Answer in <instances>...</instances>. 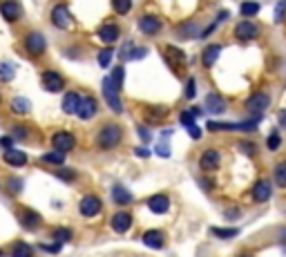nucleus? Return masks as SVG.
Here are the masks:
<instances>
[{
	"label": "nucleus",
	"instance_id": "17",
	"mask_svg": "<svg viewBox=\"0 0 286 257\" xmlns=\"http://www.w3.org/2000/svg\"><path fill=\"white\" fill-rule=\"evenodd\" d=\"M148 208L155 212V215H163V212H168V208H170L168 195H152V197L148 199Z\"/></svg>",
	"mask_w": 286,
	"mask_h": 257
},
{
	"label": "nucleus",
	"instance_id": "27",
	"mask_svg": "<svg viewBox=\"0 0 286 257\" xmlns=\"http://www.w3.org/2000/svg\"><path fill=\"white\" fill-rule=\"evenodd\" d=\"M112 199H114V204H119V206L132 204V195L127 192L123 186H114V188H112Z\"/></svg>",
	"mask_w": 286,
	"mask_h": 257
},
{
	"label": "nucleus",
	"instance_id": "22",
	"mask_svg": "<svg viewBox=\"0 0 286 257\" xmlns=\"http://www.w3.org/2000/svg\"><path fill=\"white\" fill-rule=\"evenodd\" d=\"M78 101H81V94H78V92H68V94L63 96V103H60V108H63L65 114H76Z\"/></svg>",
	"mask_w": 286,
	"mask_h": 257
},
{
	"label": "nucleus",
	"instance_id": "18",
	"mask_svg": "<svg viewBox=\"0 0 286 257\" xmlns=\"http://www.w3.org/2000/svg\"><path fill=\"white\" fill-rule=\"evenodd\" d=\"M27 161H29V157L25 155V152H20V150H14V148L5 150V163H7V166L23 168V166H27Z\"/></svg>",
	"mask_w": 286,
	"mask_h": 257
},
{
	"label": "nucleus",
	"instance_id": "16",
	"mask_svg": "<svg viewBox=\"0 0 286 257\" xmlns=\"http://www.w3.org/2000/svg\"><path fill=\"white\" fill-rule=\"evenodd\" d=\"M161 20L157 16H141L139 18V29L145 34V36H155L157 32H161Z\"/></svg>",
	"mask_w": 286,
	"mask_h": 257
},
{
	"label": "nucleus",
	"instance_id": "50",
	"mask_svg": "<svg viewBox=\"0 0 286 257\" xmlns=\"http://www.w3.org/2000/svg\"><path fill=\"white\" fill-rule=\"evenodd\" d=\"M0 145H3L5 150H9L11 145H14V137H11V134H9V137H3V139H0Z\"/></svg>",
	"mask_w": 286,
	"mask_h": 257
},
{
	"label": "nucleus",
	"instance_id": "37",
	"mask_svg": "<svg viewBox=\"0 0 286 257\" xmlns=\"http://www.w3.org/2000/svg\"><path fill=\"white\" fill-rule=\"evenodd\" d=\"M109 78H112V83L114 85H117V88L121 90V88H123V67H114V72H112V74H109Z\"/></svg>",
	"mask_w": 286,
	"mask_h": 257
},
{
	"label": "nucleus",
	"instance_id": "2",
	"mask_svg": "<svg viewBox=\"0 0 286 257\" xmlns=\"http://www.w3.org/2000/svg\"><path fill=\"white\" fill-rule=\"evenodd\" d=\"M23 47H25V52L29 56H40L47 50V38L40 32H29L23 38Z\"/></svg>",
	"mask_w": 286,
	"mask_h": 257
},
{
	"label": "nucleus",
	"instance_id": "39",
	"mask_svg": "<svg viewBox=\"0 0 286 257\" xmlns=\"http://www.w3.org/2000/svg\"><path fill=\"white\" fill-rule=\"evenodd\" d=\"M54 237H56V242L65 244V242L72 240V230L70 228H56V230H54Z\"/></svg>",
	"mask_w": 286,
	"mask_h": 257
},
{
	"label": "nucleus",
	"instance_id": "24",
	"mask_svg": "<svg viewBox=\"0 0 286 257\" xmlns=\"http://www.w3.org/2000/svg\"><path fill=\"white\" fill-rule=\"evenodd\" d=\"M206 110H208L210 114H222L224 110H226V101L219 94H210L208 99H206Z\"/></svg>",
	"mask_w": 286,
	"mask_h": 257
},
{
	"label": "nucleus",
	"instance_id": "48",
	"mask_svg": "<svg viewBox=\"0 0 286 257\" xmlns=\"http://www.w3.org/2000/svg\"><path fill=\"white\" fill-rule=\"evenodd\" d=\"M148 54V50L145 47H137V52H127V58H141Z\"/></svg>",
	"mask_w": 286,
	"mask_h": 257
},
{
	"label": "nucleus",
	"instance_id": "15",
	"mask_svg": "<svg viewBox=\"0 0 286 257\" xmlns=\"http://www.w3.org/2000/svg\"><path fill=\"white\" fill-rule=\"evenodd\" d=\"M253 199L257 201V204H264V201H269L271 199V195H273V186H271V181H266V179H259L257 183L253 186Z\"/></svg>",
	"mask_w": 286,
	"mask_h": 257
},
{
	"label": "nucleus",
	"instance_id": "38",
	"mask_svg": "<svg viewBox=\"0 0 286 257\" xmlns=\"http://www.w3.org/2000/svg\"><path fill=\"white\" fill-rule=\"evenodd\" d=\"M145 112L150 114V121H152V123H157V121H159L161 116H166L168 110H166V108H148Z\"/></svg>",
	"mask_w": 286,
	"mask_h": 257
},
{
	"label": "nucleus",
	"instance_id": "35",
	"mask_svg": "<svg viewBox=\"0 0 286 257\" xmlns=\"http://www.w3.org/2000/svg\"><path fill=\"white\" fill-rule=\"evenodd\" d=\"M112 58H114V50H101V54H99V65L101 67H109V63H112Z\"/></svg>",
	"mask_w": 286,
	"mask_h": 257
},
{
	"label": "nucleus",
	"instance_id": "31",
	"mask_svg": "<svg viewBox=\"0 0 286 257\" xmlns=\"http://www.w3.org/2000/svg\"><path fill=\"white\" fill-rule=\"evenodd\" d=\"M273 175H275V183H277V186L286 188V161L277 163L275 170H273Z\"/></svg>",
	"mask_w": 286,
	"mask_h": 257
},
{
	"label": "nucleus",
	"instance_id": "7",
	"mask_svg": "<svg viewBox=\"0 0 286 257\" xmlns=\"http://www.w3.org/2000/svg\"><path fill=\"white\" fill-rule=\"evenodd\" d=\"M78 210H81L83 217H96L103 210V204L99 197H94V195H85L81 199V204H78Z\"/></svg>",
	"mask_w": 286,
	"mask_h": 257
},
{
	"label": "nucleus",
	"instance_id": "13",
	"mask_svg": "<svg viewBox=\"0 0 286 257\" xmlns=\"http://www.w3.org/2000/svg\"><path fill=\"white\" fill-rule=\"evenodd\" d=\"M20 224H23V228L25 230H38V226L42 224V217L36 210H32V208H23Z\"/></svg>",
	"mask_w": 286,
	"mask_h": 257
},
{
	"label": "nucleus",
	"instance_id": "53",
	"mask_svg": "<svg viewBox=\"0 0 286 257\" xmlns=\"http://www.w3.org/2000/svg\"><path fill=\"white\" fill-rule=\"evenodd\" d=\"M277 121H279V125L286 127V110H279L277 112Z\"/></svg>",
	"mask_w": 286,
	"mask_h": 257
},
{
	"label": "nucleus",
	"instance_id": "33",
	"mask_svg": "<svg viewBox=\"0 0 286 257\" xmlns=\"http://www.w3.org/2000/svg\"><path fill=\"white\" fill-rule=\"evenodd\" d=\"M112 7L119 16H125L132 9V0H112Z\"/></svg>",
	"mask_w": 286,
	"mask_h": 257
},
{
	"label": "nucleus",
	"instance_id": "52",
	"mask_svg": "<svg viewBox=\"0 0 286 257\" xmlns=\"http://www.w3.org/2000/svg\"><path fill=\"white\" fill-rule=\"evenodd\" d=\"M239 148H241V150H244V152H246V155H255V152H257V148H255V145H253V143H241V145H239Z\"/></svg>",
	"mask_w": 286,
	"mask_h": 257
},
{
	"label": "nucleus",
	"instance_id": "6",
	"mask_svg": "<svg viewBox=\"0 0 286 257\" xmlns=\"http://www.w3.org/2000/svg\"><path fill=\"white\" fill-rule=\"evenodd\" d=\"M40 83H42V90H47V92H60L65 88V78L60 76L58 72H54V70L42 72V74H40Z\"/></svg>",
	"mask_w": 286,
	"mask_h": 257
},
{
	"label": "nucleus",
	"instance_id": "19",
	"mask_svg": "<svg viewBox=\"0 0 286 257\" xmlns=\"http://www.w3.org/2000/svg\"><path fill=\"white\" fill-rule=\"evenodd\" d=\"M130 226H132V215H130V212L119 210L117 215L112 217V228L117 230V232H125V230H130Z\"/></svg>",
	"mask_w": 286,
	"mask_h": 257
},
{
	"label": "nucleus",
	"instance_id": "23",
	"mask_svg": "<svg viewBox=\"0 0 286 257\" xmlns=\"http://www.w3.org/2000/svg\"><path fill=\"white\" fill-rule=\"evenodd\" d=\"M219 166V152L217 150H206L199 159V168L202 170H215Z\"/></svg>",
	"mask_w": 286,
	"mask_h": 257
},
{
	"label": "nucleus",
	"instance_id": "54",
	"mask_svg": "<svg viewBox=\"0 0 286 257\" xmlns=\"http://www.w3.org/2000/svg\"><path fill=\"white\" fill-rule=\"evenodd\" d=\"M135 155H137V157H141V159H145V157H150V152L145 150V148H137V150H135Z\"/></svg>",
	"mask_w": 286,
	"mask_h": 257
},
{
	"label": "nucleus",
	"instance_id": "9",
	"mask_svg": "<svg viewBox=\"0 0 286 257\" xmlns=\"http://www.w3.org/2000/svg\"><path fill=\"white\" fill-rule=\"evenodd\" d=\"M163 60L168 63V67H172L174 72L181 70L186 63V56H184V52L177 50V47H172V45H168L166 50H163Z\"/></svg>",
	"mask_w": 286,
	"mask_h": 257
},
{
	"label": "nucleus",
	"instance_id": "20",
	"mask_svg": "<svg viewBox=\"0 0 286 257\" xmlns=\"http://www.w3.org/2000/svg\"><path fill=\"white\" fill-rule=\"evenodd\" d=\"M143 244L150 248H163L166 235H163L161 230H148V232H143Z\"/></svg>",
	"mask_w": 286,
	"mask_h": 257
},
{
	"label": "nucleus",
	"instance_id": "3",
	"mask_svg": "<svg viewBox=\"0 0 286 257\" xmlns=\"http://www.w3.org/2000/svg\"><path fill=\"white\" fill-rule=\"evenodd\" d=\"M103 96H105L107 105L112 108V112H117V114L123 112V103H121V96H119V88L112 83L109 76L103 81Z\"/></svg>",
	"mask_w": 286,
	"mask_h": 257
},
{
	"label": "nucleus",
	"instance_id": "44",
	"mask_svg": "<svg viewBox=\"0 0 286 257\" xmlns=\"http://www.w3.org/2000/svg\"><path fill=\"white\" fill-rule=\"evenodd\" d=\"M284 11H286V0H282V3L277 5V9H275V23H282L284 20Z\"/></svg>",
	"mask_w": 286,
	"mask_h": 257
},
{
	"label": "nucleus",
	"instance_id": "30",
	"mask_svg": "<svg viewBox=\"0 0 286 257\" xmlns=\"http://www.w3.org/2000/svg\"><path fill=\"white\" fill-rule=\"evenodd\" d=\"M14 76H16L14 65H11V63H0V81H3V83H9Z\"/></svg>",
	"mask_w": 286,
	"mask_h": 257
},
{
	"label": "nucleus",
	"instance_id": "12",
	"mask_svg": "<svg viewBox=\"0 0 286 257\" xmlns=\"http://www.w3.org/2000/svg\"><path fill=\"white\" fill-rule=\"evenodd\" d=\"M52 145H54V150H58V152H70L76 145V139H74V134H70V132H56L52 137Z\"/></svg>",
	"mask_w": 286,
	"mask_h": 257
},
{
	"label": "nucleus",
	"instance_id": "29",
	"mask_svg": "<svg viewBox=\"0 0 286 257\" xmlns=\"http://www.w3.org/2000/svg\"><path fill=\"white\" fill-rule=\"evenodd\" d=\"M40 159H42V163H52V166H63V163H65V152H58V150L45 152V155H42Z\"/></svg>",
	"mask_w": 286,
	"mask_h": 257
},
{
	"label": "nucleus",
	"instance_id": "45",
	"mask_svg": "<svg viewBox=\"0 0 286 257\" xmlns=\"http://www.w3.org/2000/svg\"><path fill=\"white\" fill-rule=\"evenodd\" d=\"M137 132H139V137H141V141H143V143H148L150 139H152L150 130H148V127H143V125H139V127H137Z\"/></svg>",
	"mask_w": 286,
	"mask_h": 257
},
{
	"label": "nucleus",
	"instance_id": "4",
	"mask_svg": "<svg viewBox=\"0 0 286 257\" xmlns=\"http://www.w3.org/2000/svg\"><path fill=\"white\" fill-rule=\"evenodd\" d=\"M50 18H52V25H54V27H58V29H68V27H70V23H72V14H70L68 5H63V3L54 5V9H52Z\"/></svg>",
	"mask_w": 286,
	"mask_h": 257
},
{
	"label": "nucleus",
	"instance_id": "21",
	"mask_svg": "<svg viewBox=\"0 0 286 257\" xmlns=\"http://www.w3.org/2000/svg\"><path fill=\"white\" fill-rule=\"evenodd\" d=\"M121 36V29L117 27V25H112V23H107V25H103L101 29H99V38L103 40V42H107V45H112L114 40H117Z\"/></svg>",
	"mask_w": 286,
	"mask_h": 257
},
{
	"label": "nucleus",
	"instance_id": "46",
	"mask_svg": "<svg viewBox=\"0 0 286 257\" xmlns=\"http://www.w3.org/2000/svg\"><path fill=\"white\" fill-rule=\"evenodd\" d=\"M11 137L20 139V141H23V139H27V130H25V127H14V130H11Z\"/></svg>",
	"mask_w": 286,
	"mask_h": 257
},
{
	"label": "nucleus",
	"instance_id": "36",
	"mask_svg": "<svg viewBox=\"0 0 286 257\" xmlns=\"http://www.w3.org/2000/svg\"><path fill=\"white\" fill-rule=\"evenodd\" d=\"M237 228H212V235L215 237H222V240H228V237H235L237 235Z\"/></svg>",
	"mask_w": 286,
	"mask_h": 257
},
{
	"label": "nucleus",
	"instance_id": "41",
	"mask_svg": "<svg viewBox=\"0 0 286 257\" xmlns=\"http://www.w3.org/2000/svg\"><path fill=\"white\" fill-rule=\"evenodd\" d=\"M60 248H63V244L60 242H54V244H40V250H45V253H60Z\"/></svg>",
	"mask_w": 286,
	"mask_h": 257
},
{
	"label": "nucleus",
	"instance_id": "47",
	"mask_svg": "<svg viewBox=\"0 0 286 257\" xmlns=\"http://www.w3.org/2000/svg\"><path fill=\"white\" fill-rule=\"evenodd\" d=\"M186 127H188V134H190L192 139H202V130H199V127L194 125V123H190V125H186Z\"/></svg>",
	"mask_w": 286,
	"mask_h": 257
},
{
	"label": "nucleus",
	"instance_id": "43",
	"mask_svg": "<svg viewBox=\"0 0 286 257\" xmlns=\"http://www.w3.org/2000/svg\"><path fill=\"white\" fill-rule=\"evenodd\" d=\"M56 177H58V179H65V181H74L76 173H74V170H58Z\"/></svg>",
	"mask_w": 286,
	"mask_h": 257
},
{
	"label": "nucleus",
	"instance_id": "25",
	"mask_svg": "<svg viewBox=\"0 0 286 257\" xmlns=\"http://www.w3.org/2000/svg\"><path fill=\"white\" fill-rule=\"evenodd\" d=\"M219 54H222V45H208L204 50V56H202V60H204V67H212L217 63V58H219Z\"/></svg>",
	"mask_w": 286,
	"mask_h": 257
},
{
	"label": "nucleus",
	"instance_id": "56",
	"mask_svg": "<svg viewBox=\"0 0 286 257\" xmlns=\"http://www.w3.org/2000/svg\"><path fill=\"white\" fill-rule=\"evenodd\" d=\"M241 257H248V255H241Z\"/></svg>",
	"mask_w": 286,
	"mask_h": 257
},
{
	"label": "nucleus",
	"instance_id": "1",
	"mask_svg": "<svg viewBox=\"0 0 286 257\" xmlns=\"http://www.w3.org/2000/svg\"><path fill=\"white\" fill-rule=\"evenodd\" d=\"M121 139H123V130H121V125H117V123L103 125L99 130V134H96V143H99L101 150L117 148V145L121 143Z\"/></svg>",
	"mask_w": 286,
	"mask_h": 257
},
{
	"label": "nucleus",
	"instance_id": "40",
	"mask_svg": "<svg viewBox=\"0 0 286 257\" xmlns=\"http://www.w3.org/2000/svg\"><path fill=\"white\" fill-rule=\"evenodd\" d=\"M266 145H269V150H277L279 145H282V139H279L277 132H273L269 139H266Z\"/></svg>",
	"mask_w": 286,
	"mask_h": 257
},
{
	"label": "nucleus",
	"instance_id": "8",
	"mask_svg": "<svg viewBox=\"0 0 286 257\" xmlns=\"http://www.w3.org/2000/svg\"><path fill=\"white\" fill-rule=\"evenodd\" d=\"M259 125V119H251V121H244V123H217V121H208V130H244V132H251Z\"/></svg>",
	"mask_w": 286,
	"mask_h": 257
},
{
	"label": "nucleus",
	"instance_id": "32",
	"mask_svg": "<svg viewBox=\"0 0 286 257\" xmlns=\"http://www.w3.org/2000/svg\"><path fill=\"white\" fill-rule=\"evenodd\" d=\"M23 186H25V183H23L20 177H9V179H7V190L11 195H20L23 192Z\"/></svg>",
	"mask_w": 286,
	"mask_h": 257
},
{
	"label": "nucleus",
	"instance_id": "10",
	"mask_svg": "<svg viewBox=\"0 0 286 257\" xmlns=\"http://www.w3.org/2000/svg\"><path fill=\"white\" fill-rule=\"evenodd\" d=\"M235 36L239 40H253V38H257L259 36V27L255 25V23H251V20H241V23H237L235 25Z\"/></svg>",
	"mask_w": 286,
	"mask_h": 257
},
{
	"label": "nucleus",
	"instance_id": "51",
	"mask_svg": "<svg viewBox=\"0 0 286 257\" xmlns=\"http://www.w3.org/2000/svg\"><path fill=\"white\" fill-rule=\"evenodd\" d=\"M192 96H194V81L190 78V81L186 83V99H192Z\"/></svg>",
	"mask_w": 286,
	"mask_h": 257
},
{
	"label": "nucleus",
	"instance_id": "34",
	"mask_svg": "<svg viewBox=\"0 0 286 257\" xmlns=\"http://www.w3.org/2000/svg\"><path fill=\"white\" fill-rule=\"evenodd\" d=\"M241 16H246V18H251V16H255L259 11V5L257 3H251V0H248V3H244L241 5Z\"/></svg>",
	"mask_w": 286,
	"mask_h": 257
},
{
	"label": "nucleus",
	"instance_id": "5",
	"mask_svg": "<svg viewBox=\"0 0 286 257\" xmlns=\"http://www.w3.org/2000/svg\"><path fill=\"white\" fill-rule=\"evenodd\" d=\"M0 14L7 23H18L23 18V5L18 0H3L0 3Z\"/></svg>",
	"mask_w": 286,
	"mask_h": 257
},
{
	"label": "nucleus",
	"instance_id": "55",
	"mask_svg": "<svg viewBox=\"0 0 286 257\" xmlns=\"http://www.w3.org/2000/svg\"><path fill=\"white\" fill-rule=\"evenodd\" d=\"M0 257H5V255H3V253H0Z\"/></svg>",
	"mask_w": 286,
	"mask_h": 257
},
{
	"label": "nucleus",
	"instance_id": "14",
	"mask_svg": "<svg viewBox=\"0 0 286 257\" xmlns=\"http://www.w3.org/2000/svg\"><path fill=\"white\" fill-rule=\"evenodd\" d=\"M96 110H99V105H96V101L92 99V96H83V99L78 101L76 114L81 116L83 121H90V119H92V116L96 114Z\"/></svg>",
	"mask_w": 286,
	"mask_h": 257
},
{
	"label": "nucleus",
	"instance_id": "28",
	"mask_svg": "<svg viewBox=\"0 0 286 257\" xmlns=\"http://www.w3.org/2000/svg\"><path fill=\"white\" fill-rule=\"evenodd\" d=\"M11 110H14L16 114H29V110H32V103L25 96H16L14 101H11Z\"/></svg>",
	"mask_w": 286,
	"mask_h": 257
},
{
	"label": "nucleus",
	"instance_id": "26",
	"mask_svg": "<svg viewBox=\"0 0 286 257\" xmlns=\"http://www.w3.org/2000/svg\"><path fill=\"white\" fill-rule=\"evenodd\" d=\"M9 257H34V248L25 242H14V246L9 250Z\"/></svg>",
	"mask_w": 286,
	"mask_h": 257
},
{
	"label": "nucleus",
	"instance_id": "11",
	"mask_svg": "<svg viewBox=\"0 0 286 257\" xmlns=\"http://www.w3.org/2000/svg\"><path fill=\"white\" fill-rule=\"evenodd\" d=\"M248 110H251L253 114H261L264 110H269V105H271V96L266 94V92H255V94L248 99Z\"/></svg>",
	"mask_w": 286,
	"mask_h": 257
},
{
	"label": "nucleus",
	"instance_id": "42",
	"mask_svg": "<svg viewBox=\"0 0 286 257\" xmlns=\"http://www.w3.org/2000/svg\"><path fill=\"white\" fill-rule=\"evenodd\" d=\"M157 155L163 157V159H168V157H170V143L166 141V139H163V141H161L159 145H157Z\"/></svg>",
	"mask_w": 286,
	"mask_h": 257
},
{
	"label": "nucleus",
	"instance_id": "49",
	"mask_svg": "<svg viewBox=\"0 0 286 257\" xmlns=\"http://www.w3.org/2000/svg\"><path fill=\"white\" fill-rule=\"evenodd\" d=\"M190 123H194L192 112H181V125H190Z\"/></svg>",
	"mask_w": 286,
	"mask_h": 257
}]
</instances>
